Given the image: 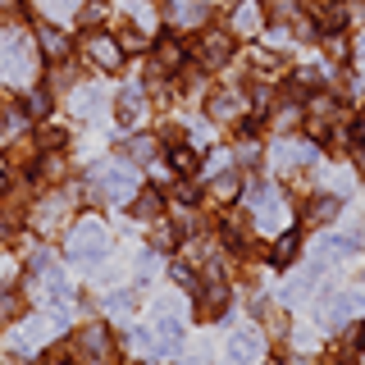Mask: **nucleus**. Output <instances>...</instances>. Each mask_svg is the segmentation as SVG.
Instances as JSON below:
<instances>
[{
	"label": "nucleus",
	"instance_id": "nucleus-1",
	"mask_svg": "<svg viewBox=\"0 0 365 365\" xmlns=\"http://www.w3.org/2000/svg\"><path fill=\"white\" fill-rule=\"evenodd\" d=\"M137 174L128 160H106V165L91 169V197L96 201H133L137 197Z\"/></svg>",
	"mask_w": 365,
	"mask_h": 365
},
{
	"label": "nucleus",
	"instance_id": "nucleus-2",
	"mask_svg": "<svg viewBox=\"0 0 365 365\" xmlns=\"http://www.w3.org/2000/svg\"><path fill=\"white\" fill-rule=\"evenodd\" d=\"M68 356L78 365H114V338L106 324H87L68 338Z\"/></svg>",
	"mask_w": 365,
	"mask_h": 365
},
{
	"label": "nucleus",
	"instance_id": "nucleus-3",
	"mask_svg": "<svg viewBox=\"0 0 365 365\" xmlns=\"http://www.w3.org/2000/svg\"><path fill=\"white\" fill-rule=\"evenodd\" d=\"M192 60H197L201 68H224L228 60H233V32H220V28L201 32V37L192 41Z\"/></svg>",
	"mask_w": 365,
	"mask_h": 365
},
{
	"label": "nucleus",
	"instance_id": "nucleus-4",
	"mask_svg": "<svg viewBox=\"0 0 365 365\" xmlns=\"http://www.w3.org/2000/svg\"><path fill=\"white\" fill-rule=\"evenodd\" d=\"M106 228H101L96 220H83V224H73V233H68V256L73 260H91V256H106Z\"/></svg>",
	"mask_w": 365,
	"mask_h": 365
},
{
	"label": "nucleus",
	"instance_id": "nucleus-5",
	"mask_svg": "<svg viewBox=\"0 0 365 365\" xmlns=\"http://www.w3.org/2000/svg\"><path fill=\"white\" fill-rule=\"evenodd\" d=\"M87 60L96 64L101 73H119V68H123V46H119V37H106V32L87 37Z\"/></svg>",
	"mask_w": 365,
	"mask_h": 365
},
{
	"label": "nucleus",
	"instance_id": "nucleus-6",
	"mask_svg": "<svg viewBox=\"0 0 365 365\" xmlns=\"http://www.w3.org/2000/svg\"><path fill=\"white\" fill-rule=\"evenodd\" d=\"M260 351H265V338H260L256 329H237V334L228 338V361L233 365H256Z\"/></svg>",
	"mask_w": 365,
	"mask_h": 365
},
{
	"label": "nucleus",
	"instance_id": "nucleus-7",
	"mask_svg": "<svg viewBox=\"0 0 365 365\" xmlns=\"http://www.w3.org/2000/svg\"><path fill=\"white\" fill-rule=\"evenodd\" d=\"M242 110H247V96H242L237 87H220V91H210V119L233 123Z\"/></svg>",
	"mask_w": 365,
	"mask_h": 365
},
{
	"label": "nucleus",
	"instance_id": "nucleus-8",
	"mask_svg": "<svg viewBox=\"0 0 365 365\" xmlns=\"http://www.w3.org/2000/svg\"><path fill=\"white\" fill-rule=\"evenodd\" d=\"M228 311V288L220 279L201 283V297H197V319H220Z\"/></svg>",
	"mask_w": 365,
	"mask_h": 365
},
{
	"label": "nucleus",
	"instance_id": "nucleus-9",
	"mask_svg": "<svg viewBox=\"0 0 365 365\" xmlns=\"http://www.w3.org/2000/svg\"><path fill=\"white\" fill-rule=\"evenodd\" d=\"M228 23H233L237 37H256V32L265 28V5H260V0H242V5L233 9V19H228Z\"/></svg>",
	"mask_w": 365,
	"mask_h": 365
},
{
	"label": "nucleus",
	"instance_id": "nucleus-10",
	"mask_svg": "<svg viewBox=\"0 0 365 365\" xmlns=\"http://www.w3.org/2000/svg\"><path fill=\"white\" fill-rule=\"evenodd\" d=\"M311 19H315V28L324 32H342V23H347V5H342V0H319V5L311 9Z\"/></svg>",
	"mask_w": 365,
	"mask_h": 365
},
{
	"label": "nucleus",
	"instance_id": "nucleus-11",
	"mask_svg": "<svg viewBox=\"0 0 365 365\" xmlns=\"http://www.w3.org/2000/svg\"><path fill=\"white\" fill-rule=\"evenodd\" d=\"M55 334V329H51V319H23V324H19V334H14V347H23V351H37L41 347V342L46 338H51Z\"/></svg>",
	"mask_w": 365,
	"mask_h": 365
},
{
	"label": "nucleus",
	"instance_id": "nucleus-12",
	"mask_svg": "<svg viewBox=\"0 0 365 365\" xmlns=\"http://www.w3.org/2000/svg\"><path fill=\"white\" fill-rule=\"evenodd\" d=\"M187 64V51H182V41L178 37H160L155 41V68L160 73H174V68Z\"/></svg>",
	"mask_w": 365,
	"mask_h": 365
},
{
	"label": "nucleus",
	"instance_id": "nucleus-13",
	"mask_svg": "<svg viewBox=\"0 0 365 365\" xmlns=\"http://www.w3.org/2000/svg\"><path fill=\"white\" fill-rule=\"evenodd\" d=\"M146 119V91L142 87H123L119 91V123H142Z\"/></svg>",
	"mask_w": 365,
	"mask_h": 365
},
{
	"label": "nucleus",
	"instance_id": "nucleus-14",
	"mask_svg": "<svg viewBox=\"0 0 365 365\" xmlns=\"http://www.w3.org/2000/svg\"><path fill=\"white\" fill-rule=\"evenodd\" d=\"M334 220H338V197H334V192H319V197L306 201V224L324 228V224H334Z\"/></svg>",
	"mask_w": 365,
	"mask_h": 365
},
{
	"label": "nucleus",
	"instance_id": "nucleus-15",
	"mask_svg": "<svg viewBox=\"0 0 365 365\" xmlns=\"http://www.w3.org/2000/svg\"><path fill=\"white\" fill-rule=\"evenodd\" d=\"M279 169H306L315 160V146L311 142H288V146H279Z\"/></svg>",
	"mask_w": 365,
	"mask_h": 365
},
{
	"label": "nucleus",
	"instance_id": "nucleus-16",
	"mask_svg": "<svg viewBox=\"0 0 365 365\" xmlns=\"http://www.w3.org/2000/svg\"><path fill=\"white\" fill-rule=\"evenodd\" d=\"M155 137H146V133H137V137H128V142H123V160H128V165H146V160H155Z\"/></svg>",
	"mask_w": 365,
	"mask_h": 365
},
{
	"label": "nucleus",
	"instance_id": "nucleus-17",
	"mask_svg": "<svg viewBox=\"0 0 365 365\" xmlns=\"http://www.w3.org/2000/svg\"><path fill=\"white\" fill-rule=\"evenodd\" d=\"M37 46H41V55H51V60L68 55V37H64L60 28H51V23H41V28H37Z\"/></svg>",
	"mask_w": 365,
	"mask_h": 365
},
{
	"label": "nucleus",
	"instance_id": "nucleus-18",
	"mask_svg": "<svg viewBox=\"0 0 365 365\" xmlns=\"http://www.w3.org/2000/svg\"><path fill=\"white\" fill-rule=\"evenodd\" d=\"M68 106H73V114H78V119H91V114H101V106H106V96H101L96 87H78Z\"/></svg>",
	"mask_w": 365,
	"mask_h": 365
},
{
	"label": "nucleus",
	"instance_id": "nucleus-19",
	"mask_svg": "<svg viewBox=\"0 0 365 365\" xmlns=\"http://www.w3.org/2000/svg\"><path fill=\"white\" fill-rule=\"evenodd\" d=\"M160 210H165V197H160L155 187H142L133 197V215H137V220H160Z\"/></svg>",
	"mask_w": 365,
	"mask_h": 365
},
{
	"label": "nucleus",
	"instance_id": "nucleus-20",
	"mask_svg": "<svg viewBox=\"0 0 365 365\" xmlns=\"http://www.w3.org/2000/svg\"><path fill=\"white\" fill-rule=\"evenodd\" d=\"M297 251H302V237L297 233H283V237H274V247H269V265H292L297 260Z\"/></svg>",
	"mask_w": 365,
	"mask_h": 365
},
{
	"label": "nucleus",
	"instance_id": "nucleus-21",
	"mask_svg": "<svg viewBox=\"0 0 365 365\" xmlns=\"http://www.w3.org/2000/svg\"><path fill=\"white\" fill-rule=\"evenodd\" d=\"M64 215H68L64 197H46V201L37 205V228H60V224H64Z\"/></svg>",
	"mask_w": 365,
	"mask_h": 365
},
{
	"label": "nucleus",
	"instance_id": "nucleus-22",
	"mask_svg": "<svg viewBox=\"0 0 365 365\" xmlns=\"http://www.w3.org/2000/svg\"><path fill=\"white\" fill-rule=\"evenodd\" d=\"M237 192H242V178H237L233 169H228V174H220V178L210 182V192H205V197H210V201H233Z\"/></svg>",
	"mask_w": 365,
	"mask_h": 365
},
{
	"label": "nucleus",
	"instance_id": "nucleus-23",
	"mask_svg": "<svg viewBox=\"0 0 365 365\" xmlns=\"http://www.w3.org/2000/svg\"><path fill=\"white\" fill-rule=\"evenodd\" d=\"M169 165H174V174H197L201 151L197 146H174V151H169Z\"/></svg>",
	"mask_w": 365,
	"mask_h": 365
},
{
	"label": "nucleus",
	"instance_id": "nucleus-24",
	"mask_svg": "<svg viewBox=\"0 0 365 365\" xmlns=\"http://www.w3.org/2000/svg\"><path fill=\"white\" fill-rule=\"evenodd\" d=\"M151 242H155V251H169V247H178V228H174V224H155Z\"/></svg>",
	"mask_w": 365,
	"mask_h": 365
},
{
	"label": "nucleus",
	"instance_id": "nucleus-25",
	"mask_svg": "<svg viewBox=\"0 0 365 365\" xmlns=\"http://www.w3.org/2000/svg\"><path fill=\"white\" fill-rule=\"evenodd\" d=\"M297 123H302V110H297L292 101H283L279 114H274V128H297Z\"/></svg>",
	"mask_w": 365,
	"mask_h": 365
},
{
	"label": "nucleus",
	"instance_id": "nucleus-26",
	"mask_svg": "<svg viewBox=\"0 0 365 365\" xmlns=\"http://www.w3.org/2000/svg\"><path fill=\"white\" fill-rule=\"evenodd\" d=\"M324 51H329V60H347L351 46H347V37H342V32H329V37H324Z\"/></svg>",
	"mask_w": 365,
	"mask_h": 365
},
{
	"label": "nucleus",
	"instance_id": "nucleus-27",
	"mask_svg": "<svg viewBox=\"0 0 365 365\" xmlns=\"http://www.w3.org/2000/svg\"><path fill=\"white\" fill-rule=\"evenodd\" d=\"M133 306H137L133 292H110V297H106V311H110V315H128Z\"/></svg>",
	"mask_w": 365,
	"mask_h": 365
},
{
	"label": "nucleus",
	"instance_id": "nucleus-28",
	"mask_svg": "<svg viewBox=\"0 0 365 365\" xmlns=\"http://www.w3.org/2000/svg\"><path fill=\"white\" fill-rule=\"evenodd\" d=\"M174 19H178V23H201V19H205V5H201V0H187V5L174 9Z\"/></svg>",
	"mask_w": 365,
	"mask_h": 365
},
{
	"label": "nucleus",
	"instance_id": "nucleus-29",
	"mask_svg": "<svg viewBox=\"0 0 365 365\" xmlns=\"http://www.w3.org/2000/svg\"><path fill=\"white\" fill-rule=\"evenodd\" d=\"M119 46H123V55H128V51H146L151 41H146V32H142V28H128V32L119 37Z\"/></svg>",
	"mask_w": 365,
	"mask_h": 365
},
{
	"label": "nucleus",
	"instance_id": "nucleus-30",
	"mask_svg": "<svg viewBox=\"0 0 365 365\" xmlns=\"http://www.w3.org/2000/svg\"><path fill=\"white\" fill-rule=\"evenodd\" d=\"M14 315H19V292L0 288V319H14Z\"/></svg>",
	"mask_w": 365,
	"mask_h": 365
},
{
	"label": "nucleus",
	"instance_id": "nucleus-31",
	"mask_svg": "<svg viewBox=\"0 0 365 365\" xmlns=\"http://www.w3.org/2000/svg\"><path fill=\"white\" fill-rule=\"evenodd\" d=\"M46 9H60V14H68V9H78V0H41Z\"/></svg>",
	"mask_w": 365,
	"mask_h": 365
},
{
	"label": "nucleus",
	"instance_id": "nucleus-32",
	"mask_svg": "<svg viewBox=\"0 0 365 365\" xmlns=\"http://www.w3.org/2000/svg\"><path fill=\"white\" fill-rule=\"evenodd\" d=\"M46 106H51V96H46V91H32V114H46Z\"/></svg>",
	"mask_w": 365,
	"mask_h": 365
},
{
	"label": "nucleus",
	"instance_id": "nucleus-33",
	"mask_svg": "<svg viewBox=\"0 0 365 365\" xmlns=\"http://www.w3.org/2000/svg\"><path fill=\"white\" fill-rule=\"evenodd\" d=\"M46 365H73V356H68V351H51V356H46Z\"/></svg>",
	"mask_w": 365,
	"mask_h": 365
},
{
	"label": "nucleus",
	"instance_id": "nucleus-34",
	"mask_svg": "<svg viewBox=\"0 0 365 365\" xmlns=\"http://www.w3.org/2000/svg\"><path fill=\"white\" fill-rule=\"evenodd\" d=\"M0 128H5V114H0Z\"/></svg>",
	"mask_w": 365,
	"mask_h": 365
}]
</instances>
